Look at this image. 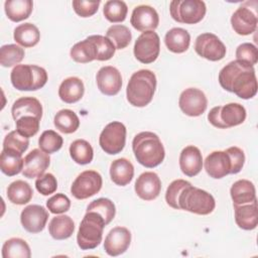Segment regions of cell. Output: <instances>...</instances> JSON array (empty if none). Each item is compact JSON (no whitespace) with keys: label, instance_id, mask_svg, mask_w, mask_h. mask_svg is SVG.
Returning <instances> with one entry per match:
<instances>
[{"label":"cell","instance_id":"6da1fadb","mask_svg":"<svg viewBox=\"0 0 258 258\" xmlns=\"http://www.w3.org/2000/svg\"><path fill=\"white\" fill-rule=\"evenodd\" d=\"M219 83L224 90L244 100L253 98L257 93L254 68L237 59L230 61L220 71Z\"/></svg>","mask_w":258,"mask_h":258},{"label":"cell","instance_id":"7a4b0ae2","mask_svg":"<svg viewBox=\"0 0 258 258\" xmlns=\"http://www.w3.org/2000/svg\"><path fill=\"white\" fill-rule=\"evenodd\" d=\"M132 149L137 161L148 168L159 165L165 156L164 147L159 137L149 131L135 135L132 141Z\"/></svg>","mask_w":258,"mask_h":258},{"label":"cell","instance_id":"3957f363","mask_svg":"<svg viewBox=\"0 0 258 258\" xmlns=\"http://www.w3.org/2000/svg\"><path fill=\"white\" fill-rule=\"evenodd\" d=\"M156 89V77L150 70L135 72L127 85L126 97L134 107H145L153 98Z\"/></svg>","mask_w":258,"mask_h":258},{"label":"cell","instance_id":"277c9868","mask_svg":"<svg viewBox=\"0 0 258 258\" xmlns=\"http://www.w3.org/2000/svg\"><path fill=\"white\" fill-rule=\"evenodd\" d=\"M106 226L105 220L96 212H87L84 216L77 235V242L82 250L95 249L100 245L103 231Z\"/></svg>","mask_w":258,"mask_h":258},{"label":"cell","instance_id":"5b68a950","mask_svg":"<svg viewBox=\"0 0 258 258\" xmlns=\"http://www.w3.org/2000/svg\"><path fill=\"white\" fill-rule=\"evenodd\" d=\"M11 83L19 91H36L47 82L46 71L35 64H17L10 75Z\"/></svg>","mask_w":258,"mask_h":258},{"label":"cell","instance_id":"8992f818","mask_svg":"<svg viewBox=\"0 0 258 258\" xmlns=\"http://www.w3.org/2000/svg\"><path fill=\"white\" fill-rule=\"evenodd\" d=\"M179 210H184L197 215H209L215 207L214 197L208 191L189 184L178 198Z\"/></svg>","mask_w":258,"mask_h":258},{"label":"cell","instance_id":"52a82bcc","mask_svg":"<svg viewBox=\"0 0 258 258\" xmlns=\"http://www.w3.org/2000/svg\"><path fill=\"white\" fill-rule=\"evenodd\" d=\"M246 119V110L239 103H229L211 109L208 114L209 122L221 129H226L242 124Z\"/></svg>","mask_w":258,"mask_h":258},{"label":"cell","instance_id":"ba28073f","mask_svg":"<svg viewBox=\"0 0 258 258\" xmlns=\"http://www.w3.org/2000/svg\"><path fill=\"white\" fill-rule=\"evenodd\" d=\"M206 11V4L202 0H173L169 4L171 17L179 23H199L205 17Z\"/></svg>","mask_w":258,"mask_h":258},{"label":"cell","instance_id":"9c48e42d","mask_svg":"<svg viewBox=\"0 0 258 258\" xmlns=\"http://www.w3.org/2000/svg\"><path fill=\"white\" fill-rule=\"evenodd\" d=\"M126 142V127L123 123L113 121L105 126L99 137L101 148L108 154L120 153Z\"/></svg>","mask_w":258,"mask_h":258},{"label":"cell","instance_id":"30bf717a","mask_svg":"<svg viewBox=\"0 0 258 258\" xmlns=\"http://www.w3.org/2000/svg\"><path fill=\"white\" fill-rule=\"evenodd\" d=\"M160 39L156 32L148 30L142 32L134 43V56L142 63H151L159 55Z\"/></svg>","mask_w":258,"mask_h":258},{"label":"cell","instance_id":"8fae6325","mask_svg":"<svg viewBox=\"0 0 258 258\" xmlns=\"http://www.w3.org/2000/svg\"><path fill=\"white\" fill-rule=\"evenodd\" d=\"M102 176L95 170H85L74 180L71 186L72 195L78 200H86L98 194L102 187Z\"/></svg>","mask_w":258,"mask_h":258},{"label":"cell","instance_id":"7c38bea8","mask_svg":"<svg viewBox=\"0 0 258 258\" xmlns=\"http://www.w3.org/2000/svg\"><path fill=\"white\" fill-rule=\"evenodd\" d=\"M196 52L211 61H218L225 57L226 46L222 40L214 33L206 32L200 34L195 42Z\"/></svg>","mask_w":258,"mask_h":258},{"label":"cell","instance_id":"4fadbf2b","mask_svg":"<svg viewBox=\"0 0 258 258\" xmlns=\"http://www.w3.org/2000/svg\"><path fill=\"white\" fill-rule=\"evenodd\" d=\"M178 106L185 115L198 117L205 113L208 107V100L201 90L197 88H188L180 94Z\"/></svg>","mask_w":258,"mask_h":258},{"label":"cell","instance_id":"5bb4252c","mask_svg":"<svg viewBox=\"0 0 258 258\" xmlns=\"http://www.w3.org/2000/svg\"><path fill=\"white\" fill-rule=\"evenodd\" d=\"M48 220L47 211L39 205H29L25 207L20 215L22 227L29 233L41 232Z\"/></svg>","mask_w":258,"mask_h":258},{"label":"cell","instance_id":"9a60e30c","mask_svg":"<svg viewBox=\"0 0 258 258\" xmlns=\"http://www.w3.org/2000/svg\"><path fill=\"white\" fill-rule=\"evenodd\" d=\"M98 89L106 96L117 95L122 87L121 73L112 66L102 67L96 76Z\"/></svg>","mask_w":258,"mask_h":258},{"label":"cell","instance_id":"2e32d148","mask_svg":"<svg viewBox=\"0 0 258 258\" xmlns=\"http://www.w3.org/2000/svg\"><path fill=\"white\" fill-rule=\"evenodd\" d=\"M131 243V233L125 227L113 228L105 238L104 249L109 256H119L126 252Z\"/></svg>","mask_w":258,"mask_h":258},{"label":"cell","instance_id":"e0dca14e","mask_svg":"<svg viewBox=\"0 0 258 258\" xmlns=\"http://www.w3.org/2000/svg\"><path fill=\"white\" fill-rule=\"evenodd\" d=\"M257 16L247 4L241 5L232 15L231 24L234 31L240 35H249L257 28Z\"/></svg>","mask_w":258,"mask_h":258},{"label":"cell","instance_id":"ac0fdd59","mask_svg":"<svg viewBox=\"0 0 258 258\" xmlns=\"http://www.w3.org/2000/svg\"><path fill=\"white\" fill-rule=\"evenodd\" d=\"M134 188L140 199L144 201H152L160 194L161 180L155 172L145 171L136 179Z\"/></svg>","mask_w":258,"mask_h":258},{"label":"cell","instance_id":"d6986e66","mask_svg":"<svg viewBox=\"0 0 258 258\" xmlns=\"http://www.w3.org/2000/svg\"><path fill=\"white\" fill-rule=\"evenodd\" d=\"M50 163L48 153L41 149H33L24 157V166L22 174L24 177L33 178L41 176Z\"/></svg>","mask_w":258,"mask_h":258},{"label":"cell","instance_id":"ffe728a7","mask_svg":"<svg viewBox=\"0 0 258 258\" xmlns=\"http://www.w3.org/2000/svg\"><path fill=\"white\" fill-rule=\"evenodd\" d=\"M130 23L139 31L154 30L159 23V16L156 10L148 5H139L132 11Z\"/></svg>","mask_w":258,"mask_h":258},{"label":"cell","instance_id":"44dd1931","mask_svg":"<svg viewBox=\"0 0 258 258\" xmlns=\"http://www.w3.org/2000/svg\"><path fill=\"white\" fill-rule=\"evenodd\" d=\"M204 166L207 173L213 178L219 179L231 174L232 164L226 151H213L210 153L204 162Z\"/></svg>","mask_w":258,"mask_h":258},{"label":"cell","instance_id":"7402d4cb","mask_svg":"<svg viewBox=\"0 0 258 258\" xmlns=\"http://www.w3.org/2000/svg\"><path fill=\"white\" fill-rule=\"evenodd\" d=\"M179 167L182 173L189 177L199 174L203 167V156L200 149L194 145L184 147L179 155Z\"/></svg>","mask_w":258,"mask_h":258},{"label":"cell","instance_id":"603a6c76","mask_svg":"<svg viewBox=\"0 0 258 258\" xmlns=\"http://www.w3.org/2000/svg\"><path fill=\"white\" fill-rule=\"evenodd\" d=\"M235 221L239 228L243 230H253L258 224L257 201L245 205H234Z\"/></svg>","mask_w":258,"mask_h":258},{"label":"cell","instance_id":"cb8c5ba5","mask_svg":"<svg viewBox=\"0 0 258 258\" xmlns=\"http://www.w3.org/2000/svg\"><path fill=\"white\" fill-rule=\"evenodd\" d=\"M11 113L15 121L24 116H33L41 119L42 106L40 102L33 97H22L13 103Z\"/></svg>","mask_w":258,"mask_h":258},{"label":"cell","instance_id":"d4e9b609","mask_svg":"<svg viewBox=\"0 0 258 258\" xmlns=\"http://www.w3.org/2000/svg\"><path fill=\"white\" fill-rule=\"evenodd\" d=\"M85 93L84 83L77 77H70L63 80L58 88V96L61 101L73 104L82 99Z\"/></svg>","mask_w":258,"mask_h":258},{"label":"cell","instance_id":"484cf974","mask_svg":"<svg viewBox=\"0 0 258 258\" xmlns=\"http://www.w3.org/2000/svg\"><path fill=\"white\" fill-rule=\"evenodd\" d=\"M24 159L22 154L9 148H3L0 154V168L1 171L8 175L13 176L23 170Z\"/></svg>","mask_w":258,"mask_h":258},{"label":"cell","instance_id":"4316f807","mask_svg":"<svg viewBox=\"0 0 258 258\" xmlns=\"http://www.w3.org/2000/svg\"><path fill=\"white\" fill-rule=\"evenodd\" d=\"M134 166L126 158H118L110 165V176L114 183L120 186L127 185L133 178Z\"/></svg>","mask_w":258,"mask_h":258},{"label":"cell","instance_id":"83f0119b","mask_svg":"<svg viewBox=\"0 0 258 258\" xmlns=\"http://www.w3.org/2000/svg\"><path fill=\"white\" fill-rule=\"evenodd\" d=\"M233 205L250 204L256 200V190L253 182L248 179H239L230 189Z\"/></svg>","mask_w":258,"mask_h":258},{"label":"cell","instance_id":"f1b7e54d","mask_svg":"<svg viewBox=\"0 0 258 258\" xmlns=\"http://www.w3.org/2000/svg\"><path fill=\"white\" fill-rule=\"evenodd\" d=\"M164 42L170 51L174 53H181L189 47L190 35L185 29L174 27L166 32Z\"/></svg>","mask_w":258,"mask_h":258},{"label":"cell","instance_id":"f546056e","mask_svg":"<svg viewBox=\"0 0 258 258\" xmlns=\"http://www.w3.org/2000/svg\"><path fill=\"white\" fill-rule=\"evenodd\" d=\"M75 231L73 219L67 215L53 217L48 224V232L55 240H64L70 238Z\"/></svg>","mask_w":258,"mask_h":258},{"label":"cell","instance_id":"4dcf8cb0","mask_svg":"<svg viewBox=\"0 0 258 258\" xmlns=\"http://www.w3.org/2000/svg\"><path fill=\"white\" fill-rule=\"evenodd\" d=\"M7 17L13 22H19L29 17L33 9L31 0H7L4 3Z\"/></svg>","mask_w":258,"mask_h":258},{"label":"cell","instance_id":"1f68e13d","mask_svg":"<svg viewBox=\"0 0 258 258\" xmlns=\"http://www.w3.org/2000/svg\"><path fill=\"white\" fill-rule=\"evenodd\" d=\"M71 57L80 63H87L97 59V50L92 36L77 42L70 51Z\"/></svg>","mask_w":258,"mask_h":258},{"label":"cell","instance_id":"d6a6232c","mask_svg":"<svg viewBox=\"0 0 258 258\" xmlns=\"http://www.w3.org/2000/svg\"><path fill=\"white\" fill-rule=\"evenodd\" d=\"M14 40L23 47H32L36 45L40 39L38 28L29 22L18 25L14 29Z\"/></svg>","mask_w":258,"mask_h":258},{"label":"cell","instance_id":"836d02e7","mask_svg":"<svg viewBox=\"0 0 258 258\" xmlns=\"http://www.w3.org/2000/svg\"><path fill=\"white\" fill-rule=\"evenodd\" d=\"M33 190L28 182L15 180L7 187V198L14 205H25L32 199Z\"/></svg>","mask_w":258,"mask_h":258},{"label":"cell","instance_id":"e575fe53","mask_svg":"<svg viewBox=\"0 0 258 258\" xmlns=\"http://www.w3.org/2000/svg\"><path fill=\"white\" fill-rule=\"evenodd\" d=\"M53 123L55 128L61 133L71 134L79 128L80 119L74 111L70 109H62L55 114Z\"/></svg>","mask_w":258,"mask_h":258},{"label":"cell","instance_id":"d590c367","mask_svg":"<svg viewBox=\"0 0 258 258\" xmlns=\"http://www.w3.org/2000/svg\"><path fill=\"white\" fill-rule=\"evenodd\" d=\"M30 248L23 239L11 238L2 246L3 258H30Z\"/></svg>","mask_w":258,"mask_h":258},{"label":"cell","instance_id":"8d00e7d4","mask_svg":"<svg viewBox=\"0 0 258 258\" xmlns=\"http://www.w3.org/2000/svg\"><path fill=\"white\" fill-rule=\"evenodd\" d=\"M70 155L78 164H89L94 156L93 147L87 140L77 139L70 146Z\"/></svg>","mask_w":258,"mask_h":258},{"label":"cell","instance_id":"74e56055","mask_svg":"<svg viewBox=\"0 0 258 258\" xmlns=\"http://www.w3.org/2000/svg\"><path fill=\"white\" fill-rule=\"evenodd\" d=\"M106 37H108L113 42L116 49H123L129 45L132 34L127 26L122 24H115L107 29Z\"/></svg>","mask_w":258,"mask_h":258},{"label":"cell","instance_id":"f35d334b","mask_svg":"<svg viewBox=\"0 0 258 258\" xmlns=\"http://www.w3.org/2000/svg\"><path fill=\"white\" fill-rule=\"evenodd\" d=\"M128 12V7L124 1L109 0L105 3L103 13L105 18L110 22H122L125 20Z\"/></svg>","mask_w":258,"mask_h":258},{"label":"cell","instance_id":"ab89813d","mask_svg":"<svg viewBox=\"0 0 258 258\" xmlns=\"http://www.w3.org/2000/svg\"><path fill=\"white\" fill-rule=\"evenodd\" d=\"M24 57V49L17 44H6L0 48V63L2 67L10 68L17 66Z\"/></svg>","mask_w":258,"mask_h":258},{"label":"cell","instance_id":"60d3db41","mask_svg":"<svg viewBox=\"0 0 258 258\" xmlns=\"http://www.w3.org/2000/svg\"><path fill=\"white\" fill-rule=\"evenodd\" d=\"M87 212H96L103 217L106 225H108L115 217L116 209L114 203L106 198H100L93 201L87 208Z\"/></svg>","mask_w":258,"mask_h":258},{"label":"cell","instance_id":"b9f144b4","mask_svg":"<svg viewBox=\"0 0 258 258\" xmlns=\"http://www.w3.org/2000/svg\"><path fill=\"white\" fill-rule=\"evenodd\" d=\"M62 137L53 130H45L38 139L39 148L45 153H53L58 151L62 146Z\"/></svg>","mask_w":258,"mask_h":258},{"label":"cell","instance_id":"7bdbcfd3","mask_svg":"<svg viewBox=\"0 0 258 258\" xmlns=\"http://www.w3.org/2000/svg\"><path fill=\"white\" fill-rule=\"evenodd\" d=\"M91 36L96 46L97 60H108L115 54L116 47L108 37L99 34Z\"/></svg>","mask_w":258,"mask_h":258},{"label":"cell","instance_id":"ee69618b","mask_svg":"<svg viewBox=\"0 0 258 258\" xmlns=\"http://www.w3.org/2000/svg\"><path fill=\"white\" fill-rule=\"evenodd\" d=\"M28 145V138L21 135L17 130L9 132L3 140V148L13 149L21 154H23L27 150Z\"/></svg>","mask_w":258,"mask_h":258},{"label":"cell","instance_id":"f6af8a7d","mask_svg":"<svg viewBox=\"0 0 258 258\" xmlns=\"http://www.w3.org/2000/svg\"><path fill=\"white\" fill-rule=\"evenodd\" d=\"M191 184L190 182L184 180V179H175L173 180L167 187L166 192H165V201L167 205L173 209L179 210L178 206V198L182 190Z\"/></svg>","mask_w":258,"mask_h":258},{"label":"cell","instance_id":"bcb514c9","mask_svg":"<svg viewBox=\"0 0 258 258\" xmlns=\"http://www.w3.org/2000/svg\"><path fill=\"white\" fill-rule=\"evenodd\" d=\"M40 119L33 116H24L15 121L16 130L23 136L29 138L34 136L39 130Z\"/></svg>","mask_w":258,"mask_h":258},{"label":"cell","instance_id":"7dc6e473","mask_svg":"<svg viewBox=\"0 0 258 258\" xmlns=\"http://www.w3.org/2000/svg\"><path fill=\"white\" fill-rule=\"evenodd\" d=\"M236 58L237 60L243 61L253 67L258 61L257 47L249 42H244L240 44L236 49Z\"/></svg>","mask_w":258,"mask_h":258},{"label":"cell","instance_id":"c3c4849f","mask_svg":"<svg viewBox=\"0 0 258 258\" xmlns=\"http://www.w3.org/2000/svg\"><path fill=\"white\" fill-rule=\"evenodd\" d=\"M46 208L52 214H62L70 210L71 201L63 194H56L46 201Z\"/></svg>","mask_w":258,"mask_h":258},{"label":"cell","instance_id":"681fc988","mask_svg":"<svg viewBox=\"0 0 258 258\" xmlns=\"http://www.w3.org/2000/svg\"><path fill=\"white\" fill-rule=\"evenodd\" d=\"M35 187L43 196H48L53 194L57 188L56 178L52 173H45L38 176L35 180Z\"/></svg>","mask_w":258,"mask_h":258},{"label":"cell","instance_id":"f907efd6","mask_svg":"<svg viewBox=\"0 0 258 258\" xmlns=\"http://www.w3.org/2000/svg\"><path fill=\"white\" fill-rule=\"evenodd\" d=\"M100 1H85V0H74L73 8L75 12L81 17H90L94 15L99 8Z\"/></svg>","mask_w":258,"mask_h":258},{"label":"cell","instance_id":"816d5d0a","mask_svg":"<svg viewBox=\"0 0 258 258\" xmlns=\"http://www.w3.org/2000/svg\"><path fill=\"white\" fill-rule=\"evenodd\" d=\"M225 151L230 156V160H231V164H232L231 174H236V173L240 172L244 165V162H245V154H244L243 150L237 146H232V147L227 148Z\"/></svg>","mask_w":258,"mask_h":258}]
</instances>
